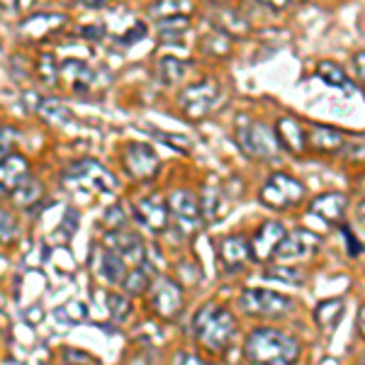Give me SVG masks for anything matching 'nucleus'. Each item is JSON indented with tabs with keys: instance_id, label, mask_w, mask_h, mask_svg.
I'll return each mask as SVG.
<instances>
[{
	"instance_id": "f257e3e1",
	"label": "nucleus",
	"mask_w": 365,
	"mask_h": 365,
	"mask_svg": "<svg viewBox=\"0 0 365 365\" xmlns=\"http://www.w3.org/2000/svg\"><path fill=\"white\" fill-rule=\"evenodd\" d=\"M299 344L278 329H253L244 344V356L251 365H295L299 361Z\"/></svg>"
},
{
	"instance_id": "f03ea898",
	"label": "nucleus",
	"mask_w": 365,
	"mask_h": 365,
	"mask_svg": "<svg viewBox=\"0 0 365 365\" xmlns=\"http://www.w3.org/2000/svg\"><path fill=\"white\" fill-rule=\"evenodd\" d=\"M192 331H195V339L207 351L222 353L232 346L234 336H237V319L225 304L207 302L195 314Z\"/></svg>"
},
{
	"instance_id": "7ed1b4c3",
	"label": "nucleus",
	"mask_w": 365,
	"mask_h": 365,
	"mask_svg": "<svg viewBox=\"0 0 365 365\" xmlns=\"http://www.w3.org/2000/svg\"><path fill=\"white\" fill-rule=\"evenodd\" d=\"M234 137H237L239 149L249 158H270L278 154V149H280L275 129H270L268 125H263V122L246 120V117H239Z\"/></svg>"
},
{
	"instance_id": "20e7f679",
	"label": "nucleus",
	"mask_w": 365,
	"mask_h": 365,
	"mask_svg": "<svg viewBox=\"0 0 365 365\" xmlns=\"http://www.w3.org/2000/svg\"><path fill=\"white\" fill-rule=\"evenodd\" d=\"M304 200V185L287 173H273L261 187V202L273 210L297 207Z\"/></svg>"
},
{
	"instance_id": "39448f33",
	"label": "nucleus",
	"mask_w": 365,
	"mask_h": 365,
	"mask_svg": "<svg viewBox=\"0 0 365 365\" xmlns=\"http://www.w3.org/2000/svg\"><path fill=\"white\" fill-rule=\"evenodd\" d=\"M217 98H220V86L217 81L212 78H205L200 83H192L187 86L185 91L178 96V108L182 110V115L187 120H202L212 113L215 108Z\"/></svg>"
},
{
	"instance_id": "423d86ee",
	"label": "nucleus",
	"mask_w": 365,
	"mask_h": 365,
	"mask_svg": "<svg viewBox=\"0 0 365 365\" xmlns=\"http://www.w3.org/2000/svg\"><path fill=\"white\" fill-rule=\"evenodd\" d=\"M239 307L251 317H280L292 309V299L263 287H249L239 295Z\"/></svg>"
},
{
	"instance_id": "0eeeda50",
	"label": "nucleus",
	"mask_w": 365,
	"mask_h": 365,
	"mask_svg": "<svg viewBox=\"0 0 365 365\" xmlns=\"http://www.w3.org/2000/svg\"><path fill=\"white\" fill-rule=\"evenodd\" d=\"M322 241L314 232L309 229H295V232L285 234V239L280 241L278 251H275V263H285V266H295V263L309 261L317 256Z\"/></svg>"
},
{
	"instance_id": "6e6552de",
	"label": "nucleus",
	"mask_w": 365,
	"mask_h": 365,
	"mask_svg": "<svg viewBox=\"0 0 365 365\" xmlns=\"http://www.w3.org/2000/svg\"><path fill=\"white\" fill-rule=\"evenodd\" d=\"M66 182L76 187H88V190H98V192H113L117 187L115 175L110 173L103 163L86 158V161H76L73 166L66 170Z\"/></svg>"
},
{
	"instance_id": "1a4fd4ad",
	"label": "nucleus",
	"mask_w": 365,
	"mask_h": 365,
	"mask_svg": "<svg viewBox=\"0 0 365 365\" xmlns=\"http://www.w3.org/2000/svg\"><path fill=\"white\" fill-rule=\"evenodd\" d=\"M151 307L161 319L175 322L185 309V295H182L180 282L170 280V278H158L156 282H151Z\"/></svg>"
},
{
	"instance_id": "9d476101",
	"label": "nucleus",
	"mask_w": 365,
	"mask_h": 365,
	"mask_svg": "<svg viewBox=\"0 0 365 365\" xmlns=\"http://www.w3.org/2000/svg\"><path fill=\"white\" fill-rule=\"evenodd\" d=\"M168 212L173 215L180 232L195 234L202 227V212H200V197L192 190H173L168 197Z\"/></svg>"
},
{
	"instance_id": "9b49d317",
	"label": "nucleus",
	"mask_w": 365,
	"mask_h": 365,
	"mask_svg": "<svg viewBox=\"0 0 365 365\" xmlns=\"http://www.w3.org/2000/svg\"><path fill=\"white\" fill-rule=\"evenodd\" d=\"M105 249L117 253L125 261V266H141L146 256L144 241L139 239V234L127 232V229H113L105 234Z\"/></svg>"
},
{
	"instance_id": "f8f14e48",
	"label": "nucleus",
	"mask_w": 365,
	"mask_h": 365,
	"mask_svg": "<svg viewBox=\"0 0 365 365\" xmlns=\"http://www.w3.org/2000/svg\"><path fill=\"white\" fill-rule=\"evenodd\" d=\"M125 168L137 180H151L158 170V156L149 144H129L125 149Z\"/></svg>"
},
{
	"instance_id": "ddd939ff",
	"label": "nucleus",
	"mask_w": 365,
	"mask_h": 365,
	"mask_svg": "<svg viewBox=\"0 0 365 365\" xmlns=\"http://www.w3.org/2000/svg\"><path fill=\"white\" fill-rule=\"evenodd\" d=\"M285 227L280 225V222H266L261 229H258V234L253 237L251 241V261L256 263H266L270 258L275 256V251H278L280 241L285 239Z\"/></svg>"
},
{
	"instance_id": "4468645a",
	"label": "nucleus",
	"mask_w": 365,
	"mask_h": 365,
	"mask_svg": "<svg viewBox=\"0 0 365 365\" xmlns=\"http://www.w3.org/2000/svg\"><path fill=\"white\" fill-rule=\"evenodd\" d=\"M134 215L137 220L144 225L149 232L161 234L168 227V205L161 197L149 195V197H139L134 200Z\"/></svg>"
},
{
	"instance_id": "2eb2a0df",
	"label": "nucleus",
	"mask_w": 365,
	"mask_h": 365,
	"mask_svg": "<svg viewBox=\"0 0 365 365\" xmlns=\"http://www.w3.org/2000/svg\"><path fill=\"white\" fill-rule=\"evenodd\" d=\"M58 78L66 83L73 93H91L98 86V73L86 61H76L68 58L58 66Z\"/></svg>"
},
{
	"instance_id": "dca6fc26",
	"label": "nucleus",
	"mask_w": 365,
	"mask_h": 365,
	"mask_svg": "<svg viewBox=\"0 0 365 365\" xmlns=\"http://www.w3.org/2000/svg\"><path fill=\"white\" fill-rule=\"evenodd\" d=\"M68 22L66 15L58 13H39L27 17L25 22L20 25V37L29 39V42H37V39H46L51 37L54 32H58L63 25Z\"/></svg>"
},
{
	"instance_id": "f3484780",
	"label": "nucleus",
	"mask_w": 365,
	"mask_h": 365,
	"mask_svg": "<svg viewBox=\"0 0 365 365\" xmlns=\"http://www.w3.org/2000/svg\"><path fill=\"white\" fill-rule=\"evenodd\" d=\"M220 258L227 273H239L251 261V246L244 237H227L220 244Z\"/></svg>"
},
{
	"instance_id": "a211bd4d",
	"label": "nucleus",
	"mask_w": 365,
	"mask_h": 365,
	"mask_svg": "<svg viewBox=\"0 0 365 365\" xmlns=\"http://www.w3.org/2000/svg\"><path fill=\"white\" fill-rule=\"evenodd\" d=\"M346 146V137L334 127L312 125L307 132V149L317 151V154H339Z\"/></svg>"
},
{
	"instance_id": "6ab92c4d",
	"label": "nucleus",
	"mask_w": 365,
	"mask_h": 365,
	"mask_svg": "<svg viewBox=\"0 0 365 365\" xmlns=\"http://www.w3.org/2000/svg\"><path fill=\"white\" fill-rule=\"evenodd\" d=\"M275 137H278V144L282 149H287L290 154L302 156L307 151V132L292 117H282L278 125H275Z\"/></svg>"
},
{
	"instance_id": "aec40b11",
	"label": "nucleus",
	"mask_w": 365,
	"mask_h": 365,
	"mask_svg": "<svg viewBox=\"0 0 365 365\" xmlns=\"http://www.w3.org/2000/svg\"><path fill=\"white\" fill-rule=\"evenodd\" d=\"M346 205H349L346 195H341V192H324V195L312 200L309 212L324 220L327 225H341V220L346 215Z\"/></svg>"
},
{
	"instance_id": "412c9836",
	"label": "nucleus",
	"mask_w": 365,
	"mask_h": 365,
	"mask_svg": "<svg viewBox=\"0 0 365 365\" xmlns=\"http://www.w3.org/2000/svg\"><path fill=\"white\" fill-rule=\"evenodd\" d=\"M27 175H29V166L25 156L10 154L8 158H0V197L10 195Z\"/></svg>"
},
{
	"instance_id": "4be33fe9",
	"label": "nucleus",
	"mask_w": 365,
	"mask_h": 365,
	"mask_svg": "<svg viewBox=\"0 0 365 365\" xmlns=\"http://www.w3.org/2000/svg\"><path fill=\"white\" fill-rule=\"evenodd\" d=\"M34 113L42 117L44 122H49V125H58V127H66L73 122V113L66 108L63 103H58L54 98H37L34 96Z\"/></svg>"
},
{
	"instance_id": "5701e85b",
	"label": "nucleus",
	"mask_w": 365,
	"mask_h": 365,
	"mask_svg": "<svg viewBox=\"0 0 365 365\" xmlns=\"http://www.w3.org/2000/svg\"><path fill=\"white\" fill-rule=\"evenodd\" d=\"M227 200L222 195V190L217 185H205L202 195H200V212H202V222H212L222 220L227 215Z\"/></svg>"
},
{
	"instance_id": "b1692460",
	"label": "nucleus",
	"mask_w": 365,
	"mask_h": 365,
	"mask_svg": "<svg viewBox=\"0 0 365 365\" xmlns=\"http://www.w3.org/2000/svg\"><path fill=\"white\" fill-rule=\"evenodd\" d=\"M341 314H344V299H339V297L324 299V302L317 304V309H314V322L322 331H334L341 319Z\"/></svg>"
},
{
	"instance_id": "393cba45",
	"label": "nucleus",
	"mask_w": 365,
	"mask_h": 365,
	"mask_svg": "<svg viewBox=\"0 0 365 365\" xmlns=\"http://www.w3.org/2000/svg\"><path fill=\"white\" fill-rule=\"evenodd\" d=\"M215 22H217V29L225 32L227 37H244V34L249 32V22H246L237 10L217 8L215 10Z\"/></svg>"
},
{
	"instance_id": "a878e982",
	"label": "nucleus",
	"mask_w": 365,
	"mask_h": 365,
	"mask_svg": "<svg viewBox=\"0 0 365 365\" xmlns=\"http://www.w3.org/2000/svg\"><path fill=\"white\" fill-rule=\"evenodd\" d=\"M156 20H170V17H185L192 13V0H154L149 8Z\"/></svg>"
},
{
	"instance_id": "bb28decb",
	"label": "nucleus",
	"mask_w": 365,
	"mask_h": 365,
	"mask_svg": "<svg viewBox=\"0 0 365 365\" xmlns=\"http://www.w3.org/2000/svg\"><path fill=\"white\" fill-rule=\"evenodd\" d=\"M317 76L324 81L327 86H331V88H339V91H344V93H353V83H351V78L346 76V71L336 66V63H331V61H322L319 66H317Z\"/></svg>"
},
{
	"instance_id": "cd10ccee",
	"label": "nucleus",
	"mask_w": 365,
	"mask_h": 365,
	"mask_svg": "<svg viewBox=\"0 0 365 365\" xmlns=\"http://www.w3.org/2000/svg\"><path fill=\"white\" fill-rule=\"evenodd\" d=\"M42 192H44L42 182H39L37 178H32V175H27V178L22 180L13 192H10V197H13V202L17 205V207H29V205L39 202Z\"/></svg>"
},
{
	"instance_id": "c85d7f7f",
	"label": "nucleus",
	"mask_w": 365,
	"mask_h": 365,
	"mask_svg": "<svg viewBox=\"0 0 365 365\" xmlns=\"http://www.w3.org/2000/svg\"><path fill=\"white\" fill-rule=\"evenodd\" d=\"M187 73V63L180 61L175 56H163L158 61V78H161L163 86H178Z\"/></svg>"
},
{
	"instance_id": "c756f323",
	"label": "nucleus",
	"mask_w": 365,
	"mask_h": 365,
	"mask_svg": "<svg viewBox=\"0 0 365 365\" xmlns=\"http://www.w3.org/2000/svg\"><path fill=\"white\" fill-rule=\"evenodd\" d=\"M100 275H103V278L108 280V282H122V280H125V275H127L125 261H122L117 253L105 249L103 261H100Z\"/></svg>"
},
{
	"instance_id": "7c9ffc66",
	"label": "nucleus",
	"mask_w": 365,
	"mask_h": 365,
	"mask_svg": "<svg viewBox=\"0 0 365 365\" xmlns=\"http://www.w3.org/2000/svg\"><path fill=\"white\" fill-rule=\"evenodd\" d=\"M122 287H125L127 295L137 297V295H144V292L149 290L151 280H149V275H146L144 268H132V270H127L125 280H122Z\"/></svg>"
},
{
	"instance_id": "2f4dec72",
	"label": "nucleus",
	"mask_w": 365,
	"mask_h": 365,
	"mask_svg": "<svg viewBox=\"0 0 365 365\" xmlns=\"http://www.w3.org/2000/svg\"><path fill=\"white\" fill-rule=\"evenodd\" d=\"M200 44H202V51H207V54H215V56H227L229 51H232V39H229L225 32H220V29L205 34Z\"/></svg>"
},
{
	"instance_id": "473e14b6",
	"label": "nucleus",
	"mask_w": 365,
	"mask_h": 365,
	"mask_svg": "<svg viewBox=\"0 0 365 365\" xmlns=\"http://www.w3.org/2000/svg\"><path fill=\"white\" fill-rule=\"evenodd\" d=\"M268 278H275L280 282H285V285H302L304 282V273L302 270H297L295 266H285V263H275V266H270L266 270Z\"/></svg>"
},
{
	"instance_id": "72a5a7b5",
	"label": "nucleus",
	"mask_w": 365,
	"mask_h": 365,
	"mask_svg": "<svg viewBox=\"0 0 365 365\" xmlns=\"http://www.w3.org/2000/svg\"><path fill=\"white\" fill-rule=\"evenodd\" d=\"M185 32H187V17H170V20H161V27H158V37H161L163 42L180 39Z\"/></svg>"
},
{
	"instance_id": "f704fd0d",
	"label": "nucleus",
	"mask_w": 365,
	"mask_h": 365,
	"mask_svg": "<svg viewBox=\"0 0 365 365\" xmlns=\"http://www.w3.org/2000/svg\"><path fill=\"white\" fill-rule=\"evenodd\" d=\"M37 76L39 81L46 86H54L58 81V66H56V58L54 54H39L37 58Z\"/></svg>"
},
{
	"instance_id": "c9c22d12",
	"label": "nucleus",
	"mask_w": 365,
	"mask_h": 365,
	"mask_svg": "<svg viewBox=\"0 0 365 365\" xmlns=\"http://www.w3.org/2000/svg\"><path fill=\"white\" fill-rule=\"evenodd\" d=\"M108 307H110V312H113L115 322H127L129 312H132V302H129L125 295H110Z\"/></svg>"
},
{
	"instance_id": "e433bc0d",
	"label": "nucleus",
	"mask_w": 365,
	"mask_h": 365,
	"mask_svg": "<svg viewBox=\"0 0 365 365\" xmlns=\"http://www.w3.org/2000/svg\"><path fill=\"white\" fill-rule=\"evenodd\" d=\"M17 139H20L17 129L8 127V125H0V158H8L13 154V146Z\"/></svg>"
},
{
	"instance_id": "4c0bfd02",
	"label": "nucleus",
	"mask_w": 365,
	"mask_h": 365,
	"mask_svg": "<svg viewBox=\"0 0 365 365\" xmlns=\"http://www.w3.org/2000/svg\"><path fill=\"white\" fill-rule=\"evenodd\" d=\"M17 234V225H15V217L10 212L0 210V244H10Z\"/></svg>"
},
{
	"instance_id": "58836bf2",
	"label": "nucleus",
	"mask_w": 365,
	"mask_h": 365,
	"mask_svg": "<svg viewBox=\"0 0 365 365\" xmlns=\"http://www.w3.org/2000/svg\"><path fill=\"white\" fill-rule=\"evenodd\" d=\"M103 222H105V225H108L110 229H125V222H127L125 210H122L120 205H113V207L105 212Z\"/></svg>"
},
{
	"instance_id": "ea45409f",
	"label": "nucleus",
	"mask_w": 365,
	"mask_h": 365,
	"mask_svg": "<svg viewBox=\"0 0 365 365\" xmlns=\"http://www.w3.org/2000/svg\"><path fill=\"white\" fill-rule=\"evenodd\" d=\"M170 365H205V361H202V358H197L195 353L180 351V353H175V356H173Z\"/></svg>"
},
{
	"instance_id": "a19ab883",
	"label": "nucleus",
	"mask_w": 365,
	"mask_h": 365,
	"mask_svg": "<svg viewBox=\"0 0 365 365\" xmlns=\"http://www.w3.org/2000/svg\"><path fill=\"white\" fill-rule=\"evenodd\" d=\"M346 149V158H349L351 163H356V161H363L365 163V144H346L344 146Z\"/></svg>"
},
{
	"instance_id": "79ce46f5",
	"label": "nucleus",
	"mask_w": 365,
	"mask_h": 365,
	"mask_svg": "<svg viewBox=\"0 0 365 365\" xmlns=\"http://www.w3.org/2000/svg\"><path fill=\"white\" fill-rule=\"evenodd\" d=\"M344 237H346V249H349V253H351V256H358V253L363 251V246L358 244L356 234H353L349 227H344Z\"/></svg>"
},
{
	"instance_id": "37998d69",
	"label": "nucleus",
	"mask_w": 365,
	"mask_h": 365,
	"mask_svg": "<svg viewBox=\"0 0 365 365\" xmlns=\"http://www.w3.org/2000/svg\"><path fill=\"white\" fill-rule=\"evenodd\" d=\"M353 66H356V73H358V78H361V83L365 86V51H358V54L353 56Z\"/></svg>"
},
{
	"instance_id": "c03bdc74",
	"label": "nucleus",
	"mask_w": 365,
	"mask_h": 365,
	"mask_svg": "<svg viewBox=\"0 0 365 365\" xmlns=\"http://www.w3.org/2000/svg\"><path fill=\"white\" fill-rule=\"evenodd\" d=\"M83 37H91V39H103L105 37V27L103 25H88L86 29H81Z\"/></svg>"
},
{
	"instance_id": "a18cd8bd",
	"label": "nucleus",
	"mask_w": 365,
	"mask_h": 365,
	"mask_svg": "<svg viewBox=\"0 0 365 365\" xmlns=\"http://www.w3.org/2000/svg\"><path fill=\"white\" fill-rule=\"evenodd\" d=\"M73 3H78V5H83V8H91V10H96V8H103L108 0H73Z\"/></svg>"
},
{
	"instance_id": "49530a36",
	"label": "nucleus",
	"mask_w": 365,
	"mask_h": 365,
	"mask_svg": "<svg viewBox=\"0 0 365 365\" xmlns=\"http://www.w3.org/2000/svg\"><path fill=\"white\" fill-rule=\"evenodd\" d=\"M258 3L268 5V8H275V10H282L287 3H290V0H258Z\"/></svg>"
},
{
	"instance_id": "de8ad7c7",
	"label": "nucleus",
	"mask_w": 365,
	"mask_h": 365,
	"mask_svg": "<svg viewBox=\"0 0 365 365\" xmlns=\"http://www.w3.org/2000/svg\"><path fill=\"white\" fill-rule=\"evenodd\" d=\"M22 3H25V0H0V5H3V8H8V10L20 8Z\"/></svg>"
},
{
	"instance_id": "09e8293b",
	"label": "nucleus",
	"mask_w": 365,
	"mask_h": 365,
	"mask_svg": "<svg viewBox=\"0 0 365 365\" xmlns=\"http://www.w3.org/2000/svg\"><path fill=\"white\" fill-rule=\"evenodd\" d=\"M358 329H361V334L365 339V304L361 307V312H358Z\"/></svg>"
},
{
	"instance_id": "8fccbe9b",
	"label": "nucleus",
	"mask_w": 365,
	"mask_h": 365,
	"mask_svg": "<svg viewBox=\"0 0 365 365\" xmlns=\"http://www.w3.org/2000/svg\"><path fill=\"white\" fill-rule=\"evenodd\" d=\"M356 217H358V222H361V225L365 227V200L361 205H358V210H356Z\"/></svg>"
}]
</instances>
